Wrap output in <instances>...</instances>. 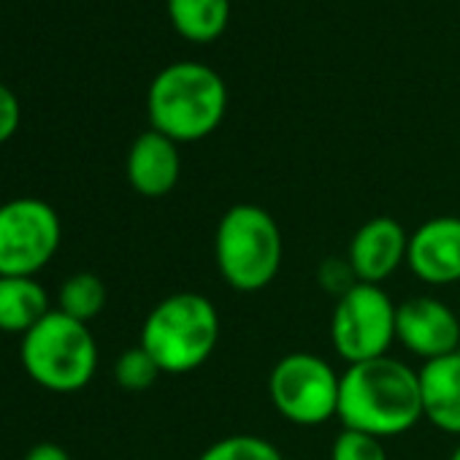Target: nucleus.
I'll return each instance as SVG.
<instances>
[{
    "instance_id": "7",
    "label": "nucleus",
    "mask_w": 460,
    "mask_h": 460,
    "mask_svg": "<svg viewBox=\"0 0 460 460\" xmlns=\"http://www.w3.org/2000/svg\"><path fill=\"white\" fill-rule=\"evenodd\" d=\"M395 309L398 304H393L379 285L355 282L344 290L331 317L336 355L347 360V366L390 355L395 341Z\"/></svg>"
},
{
    "instance_id": "11",
    "label": "nucleus",
    "mask_w": 460,
    "mask_h": 460,
    "mask_svg": "<svg viewBox=\"0 0 460 460\" xmlns=\"http://www.w3.org/2000/svg\"><path fill=\"white\" fill-rule=\"evenodd\" d=\"M406 266L425 285L460 282V217H430L409 234Z\"/></svg>"
},
{
    "instance_id": "6",
    "label": "nucleus",
    "mask_w": 460,
    "mask_h": 460,
    "mask_svg": "<svg viewBox=\"0 0 460 460\" xmlns=\"http://www.w3.org/2000/svg\"><path fill=\"white\" fill-rule=\"evenodd\" d=\"M341 374L314 352H290L269 374V395L282 420L314 428L339 414Z\"/></svg>"
},
{
    "instance_id": "10",
    "label": "nucleus",
    "mask_w": 460,
    "mask_h": 460,
    "mask_svg": "<svg viewBox=\"0 0 460 460\" xmlns=\"http://www.w3.org/2000/svg\"><path fill=\"white\" fill-rule=\"evenodd\" d=\"M406 252L409 234L403 225L393 217H371L355 230L347 250V266L355 282L379 285L406 263Z\"/></svg>"
},
{
    "instance_id": "8",
    "label": "nucleus",
    "mask_w": 460,
    "mask_h": 460,
    "mask_svg": "<svg viewBox=\"0 0 460 460\" xmlns=\"http://www.w3.org/2000/svg\"><path fill=\"white\" fill-rule=\"evenodd\" d=\"M58 211L41 198L0 206V277H36L60 250Z\"/></svg>"
},
{
    "instance_id": "15",
    "label": "nucleus",
    "mask_w": 460,
    "mask_h": 460,
    "mask_svg": "<svg viewBox=\"0 0 460 460\" xmlns=\"http://www.w3.org/2000/svg\"><path fill=\"white\" fill-rule=\"evenodd\" d=\"M176 33L192 44L217 41L230 20V0H165Z\"/></svg>"
},
{
    "instance_id": "14",
    "label": "nucleus",
    "mask_w": 460,
    "mask_h": 460,
    "mask_svg": "<svg viewBox=\"0 0 460 460\" xmlns=\"http://www.w3.org/2000/svg\"><path fill=\"white\" fill-rule=\"evenodd\" d=\"M49 314V296L33 277H0V331L28 333Z\"/></svg>"
},
{
    "instance_id": "12",
    "label": "nucleus",
    "mask_w": 460,
    "mask_h": 460,
    "mask_svg": "<svg viewBox=\"0 0 460 460\" xmlns=\"http://www.w3.org/2000/svg\"><path fill=\"white\" fill-rule=\"evenodd\" d=\"M181 173L179 144L157 130L141 133L128 152V181L144 198L168 195Z\"/></svg>"
},
{
    "instance_id": "13",
    "label": "nucleus",
    "mask_w": 460,
    "mask_h": 460,
    "mask_svg": "<svg viewBox=\"0 0 460 460\" xmlns=\"http://www.w3.org/2000/svg\"><path fill=\"white\" fill-rule=\"evenodd\" d=\"M417 376L422 420L444 433L460 436V349L422 363Z\"/></svg>"
},
{
    "instance_id": "4",
    "label": "nucleus",
    "mask_w": 460,
    "mask_h": 460,
    "mask_svg": "<svg viewBox=\"0 0 460 460\" xmlns=\"http://www.w3.org/2000/svg\"><path fill=\"white\" fill-rule=\"evenodd\" d=\"M219 344V312L200 293H173L144 320L141 347L163 374H190L200 368Z\"/></svg>"
},
{
    "instance_id": "5",
    "label": "nucleus",
    "mask_w": 460,
    "mask_h": 460,
    "mask_svg": "<svg viewBox=\"0 0 460 460\" xmlns=\"http://www.w3.org/2000/svg\"><path fill=\"white\" fill-rule=\"evenodd\" d=\"M20 358L36 385L55 393H76L95 376L98 344L87 323L58 309L22 336Z\"/></svg>"
},
{
    "instance_id": "1",
    "label": "nucleus",
    "mask_w": 460,
    "mask_h": 460,
    "mask_svg": "<svg viewBox=\"0 0 460 460\" xmlns=\"http://www.w3.org/2000/svg\"><path fill=\"white\" fill-rule=\"evenodd\" d=\"M336 417L344 428L376 438L411 430L422 420L417 371L393 355L347 366L341 374Z\"/></svg>"
},
{
    "instance_id": "22",
    "label": "nucleus",
    "mask_w": 460,
    "mask_h": 460,
    "mask_svg": "<svg viewBox=\"0 0 460 460\" xmlns=\"http://www.w3.org/2000/svg\"><path fill=\"white\" fill-rule=\"evenodd\" d=\"M449 460H460V444H457V447L452 449V455H449Z\"/></svg>"
},
{
    "instance_id": "19",
    "label": "nucleus",
    "mask_w": 460,
    "mask_h": 460,
    "mask_svg": "<svg viewBox=\"0 0 460 460\" xmlns=\"http://www.w3.org/2000/svg\"><path fill=\"white\" fill-rule=\"evenodd\" d=\"M331 460H387V452H385L382 438L363 433V430L344 428L333 438Z\"/></svg>"
},
{
    "instance_id": "9",
    "label": "nucleus",
    "mask_w": 460,
    "mask_h": 460,
    "mask_svg": "<svg viewBox=\"0 0 460 460\" xmlns=\"http://www.w3.org/2000/svg\"><path fill=\"white\" fill-rule=\"evenodd\" d=\"M395 341L428 363L460 349V320L444 301L414 296L395 309Z\"/></svg>"
},
{
    "instance_id": "2",
    "label": "nucleus",
    "mask_w": 460,
    "mask_h": 460,
    "mask_svg": "<svg viewBox=\"0 0 460 460\" xmlns=\"http://www.w3.org/2000/svg\"><path fill=\"white\" fill-rule=\"evenodd\" d=\"M146 111L152 130L171 141H200L222 125L227 87L222 76L203 63H173L152 79Z\"/></svg>"
},
{
    "instance_id": "18",
    "label": "nucleus",
    "mask_w": 460,
    "mask_h": 460,
    "mask_svg": "<svg viewBox=\"0 0 460 460\" xmlns=\"http://www.w3.org/2000/svg\"><path fill=\"white\" fill-rule=\"evenodd\" d=\"M160 374H163L160 366L155 363V358L141 344L125 349L117 358V366H114V379L128 393H144V390H149L157 382Z\"/></svg>"
},
{
    "instance_id": "21",
    "label": "nucleus",
    "mask_w": 460,
    "mask_h": 460,
    "mask_svg": "<svg viewBox=\"0 0 460 460\" xmlns=\"http://www.w3.org/2000/svg\"><path fill=\"white\" fill-rule=\"evenodd\" d=\"M25 460H71V457H68V452H66L63 447L47 441V444H36V447L28 452Z\"/></svg>"
},
{
    "instance_id": "20",
    "label": "nucleus",
    "mask_w": 460,
    "mask_h": 460,
    "mask_svg": "<svg viewBox=\"0 0 460 460\" xmlns=\"http://www.w3.org/2000/svg\"><path fill=\"white\" fill-rule=\"evenodd\" d=\"M20 117H22V111H20L17 95L4 82H0V144H6L17 133Z\"/></svg>"
},
{
    "instance_id": "3",
    "label": "nucleus",
    "mask_w": 460,
    "mask_h": 460,
    "mask_svg": "<svg viewBox=\"0 0 460 460\" xmlns=\"http://www.w3.org/2000/svg\"><path fill=\"white\" fill-rule=\"evenodd\" d=\"M285 258L282 230L271 211L258 203L230 206L214 234V261L219 277L236 293L266 290Z\"/></svg>"
},
{
    "instance_id": "16",
    "label": "nucleus",
    "mask_w": 460,
    "mask_h": 460,
    "mask_svg": "<svg viewBox=\"0 0 460 460\" xmlns=\"http://www.w3.org/2000/svg\"><path fill=\"white\" fill-rule=\"evenodd\" d=\"M106 306V285L95 274H74L60 288V312L87 323L98 317Z\"/></svg>"
},
{
    "instance_id": "17",
    "label": "nucleus",
    "mask_w": 460,
    "mask_h": 460,
    "mask_svg": "<svg viewBox=\"0 0 460 460\" xmlns=\"http://www.w3.org/2000/svg\"><path fill=\"white\" fill-rule=\"evenodd\" d=\"M198 460H285L282 452L263 436L234 433L214 441L200 452Z\"/></svg>"
}]
</instances>
